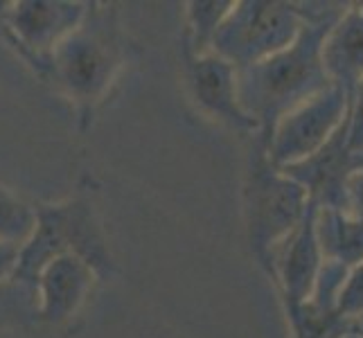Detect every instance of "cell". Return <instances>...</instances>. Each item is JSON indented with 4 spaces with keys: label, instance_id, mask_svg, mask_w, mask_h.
Returning a JSON list of instances; mask_svg holds the SVG:
<instances>
[{
    "label": "cell",
    "instance_id": "6da1fadb",
    "mask_svg": "<svg viewBox=\"0 0 363 338\" xmlns=\"http://www.w3.org/2000/svg\"><path fill=\"white\" fill-rule=\"evenodd\" d=\"M345 7L347 3H305L307 21L291 45L259 64L237 70V97L257 122V140H264L284 113L332 84L323 66V41Z\"/></svg>",
    "mask_w": 363,
    "mask_h": 338
},
{
    "label": "cell",
    "instance_id": "7a4b0ae2",
    "mask_svg": "<svg viewBox=\"0 0 363 338\" xmlns=\"http://www.w3.org/2000/svg\"><path fill=\"white\" fill-rule=\"evenodd\" d=\"M131 50L113 3H89L84 21L52 50L43 79L74 104L82 129L89 127L97 106L113 91Z\"/></svg>",
    "mask_w": 363,
    "mask_h": 338
},
{
    "label": "cell",
    "instance_id": "3957f363",
    "mask_svg": "<svg viewBox=\"0 0 363 338\" xmlns=\"http://www.w3.org/2000/svg\"><path fill=\"white\" fill-rule=\"evenodd\" d=\"M36 208V225L28 242L18 250V261L11 280L34 289V280L50 259L74 255L89 264L99 280L116 273L108 240L104 235L89 190H82L61 203H43Z\"/></svg>",
    "mask_w": 363,
    "mask_h": 338
},
{
    "label": "cell",
    "instance_id": "277c9868",
    "mask_svg": "<svg viewBox=\"0 0 363 338\" xmlns=\"http://www.w3.org/2000/svg\"><path fill=\"white\" fill-rule=\"evenodd\" d=\"M309 210L305 187L273 167L255 140L244 185V215L250 250L267 269L269 257L289 237Z\"/></svg>",
    "mask_w": 363,
    "mask_h": 338
},
{
    "label": "cell",
    "instance_id": "5b68a950",
    "mask_svg": "<svg viewBox=\"0 0 363 338\" xmlns=\"http://www.w3.org/2000/svg\"><path fill=\"white\" fill-rule=\"evenodd\" d=\"M305 21V3H278V0L235 3L217 30L210 52L226 59L235 70H244L291 45Z\"/></svg>",
    "mask_w": 363,
    "mask_h": 338
},
{
    "label": "cell",
    "instance_id": "8992f818",
    "mask_svg": "<svg viewBox=\"0 0 363 338\" xmlns=\"http://www.w3.org/2000/svg\"><path fill=\"white\" fill-rule=\"evenodd\" d=\"M350 113V99L330 84L318 95L291 108L273 124L264 140H255L264 147V154L273 167H289L314 156L330 137L343 127Z\"/></svg>",
    "mask_w": 363,
    "mask_h": 338
},
{
    "label": "cell",
    "instance_id": "52a82bcc",
    "mask_svg": "<svg viewBox=\"0 0 363 338\" xmlns=\"http://www.w3.org/2000/svg\"><path fill=\"white\" fill-rule=\"evenodd\" d=\"M89 3L61 0H21L3 3L0 30L16 52L41 74L52 50L84 21Z\"/></svg>",
    "mask_w": 363,
    "mask_h": 338
},
{
    "label": "cell",
    "instance_id": "ba28073f",
    "mask_svg": "<svg viewBox=\"0 0 363 338\" xmlns=\"http://www.w3.org/2000/svg\"><path fill=\"white\" fill-rule=\"evenodd\" d=\"M185 59V84L192 102L206 118L226 124L228 129L257 135V122L242 108L237 97V70L226 59L215 52L183 55Z\"/></svg>",
    "mask_w": 363,
    "mask_h": 338
},
{
    "label": "cell",
    "instance_id": "9c48e42d",
    "mask_svg": "<svg viewBox=\"0 0 363 338\" xmlns=\"http://www.w3.org/2000/svg\"><path fill=\"white\" fill-rule=\"evenodd\" d=\"M316 205L309 203L305 219L273 250L267 264L269 278L278 284L284 311L305 305L314 291L323 266V253L316 240Z\"/></svg>",
    "mask_w": 363,
    "mask_h": 338
},
{
    "label": "cell",
    "instance_id": "30bf717a",
    "mask_svg": "<svg viewBox=\"0 0 363 338\" xmlns=\"http://www.w3.org/2000/svg\"><path fill=\"white\" fill-rule=\"evenodd\" d=\"M99 278L84 259L59 255L50 259L34 280L36 320L45 325H66L89 303Z\"/></svg>",
    "mask_w": 363,
    "mask_h": 338
},
{
    "label": "cell",
    "instance_id": "8fae6325",
    "mask_svg": "<svg viewBox=\"0 0 363 338\" xmlns=\"http://www.w3.org/2000/svg\"><path fill=\"white\" fill-rule=\"evenodd\" d=\"M363 167V158L347 149V120L314 156L282 167V171L305 187L309 203L316 208L345 210V183L350 174Z\"/></svg>",
    "mask_w": 363,
    "mask_h": 338
},
{
    "label": "cell",
    "instance_id": "7c38bea8",
    "mask_svg": "<svg viewBox=\"0 0 363 338\" xmlns=\"http://www.w3.org/2000/svg\"><path fill=\"white\" fill-rule=\"evenodd\" d=\"M323 66L334 86L352 99L363 81V3H347L323 41Z\"/></svg>",
    "mask_w": 363,
    "mask_h": 338
},
{
    "label": "cell",
    "instance_id": "4fadbf2b",
    "mask_svg": "<svg viewBox=\"0 0 363 338\" xmlns=\"http://www.w3.org/2000/svg\"><path fill=\"white\" fill-rule=\"evenodd\" d=\"M316 240L323 259L352 269L363 261V221L345 210L316 208Z\"/></svg>",
    "mask_w": 363,
    "mask_h": 338
},
{
    "label": "cell",
    "instance_id": "5bb4252c",
    "mask_svg": "<svg viewBox=\"0 0 363 338\" xmlns=\"http://www.w3.org/2000/svg\"><path fill=\"white\" fill-rule=\"evenodd\" d=\"M235 3H223V0H212V3H187L185 7V47L183 55H206L210 52L215 34L226 21Z\"/></svg>",
    "mask_w": 363,
    "mask_h": 338
},
{
    "label": "cell",
    "instance_id": "9a60e30c",
    "mask_svg": "<svg viewBox=\"0 0 363 338\" xmlns=\"http://www.w3.org/2000/svg\"><path fill=\"white\" fill-rule=\"evenodd\" d=\"M34 225L36 208L0 185V242L21 248L32 237Z\"/></svg>",
    "mask_w": 363,
    "mask_h": 338
},
{
    "label": "cell",
    "instance_id": "2e32d148",
    "mask_svg": "<svg viewBox=\"0 0 363 338\" xmlns=\"http://www.w3.org/2000/svg\"><path fill=\"white\" fill-rule=\"evenodd\" d=\"M36 320L34 289L18 280H9L0 286V329L14 327L25 320Z\"/></svg>",
    "mask_w": 363,
    "mask_h": 338
},
{
    "label": "cell",
    "instance_id": "e0dca14e",
    "mask_svg": "<svg viewBox=\"0 0 363 338\" xmlns=\"http://www.w3.org/2000/svg\"><path fill=\"white\" fill-rule=\"evenodd\" d=\"M336 311L350 322L363 316V261L347 271L339 300H336Z\"/></svg>",
    "mask_w": 363,
    "mask_h": 338
},
{
    "label": "cell",
    "instance_id": "ac0fdd59",
    "mask_svg": "<svg viewBox=\"0 0 363 338\" xmlns=\"http://www.w3.org/2000/svg\"><path fill=\"white\" fill-rule=\"evenodd\" d=\"M347 149L350 154L363 158V81L357 86L350 99L347 113Z\"/></svg>",
    "mask_w": 363,
    "mask_h": 338
},
{
    "label": "cell",
    "instance_id": "d6986e66",
    "mask_svg": "<svg viewBox=\"0 0 363 338\" xmlns=\"http://www.w3.org/2000/svg\"><path fill=\"white\" fill-rule=\"evenodd\" d=\"M345 212L363 221V167L350 174L345 183Z\"/></svg>",
    "mask_w": 363,
    "mask_h": 338
},
{
    "label": "cell",
    "instance_id": "ffe728a7",
    "mask_svg": "<svg viewBox=\"0 0 363 338\" xmlns=\"http://www.w3.org/2000/svg\"><path fill=\"white\" fill-rule=\"evenodd\" d=\"M18 250H21L18 246L0 242V286L7 284L11 280V275H14L16 261H18Z\"/></svg>",
    "mask_w": 363,
    "mask_h": 338
},
{
    "label": "cell",
    "instance_id": "44dd1931",
    "mask_svg": "<svg viewBox=\"0 0 363 338\" xmlns=\"http://www.w3.org/2000/svg\"><path fill=\"white\" fill-rule=\"evenodd\" d=\"M350 329H352L354 338H363V316H359L357 320H352V325H350Z\"/></svg>",
    "mask_w": 363,
    "mask_h": 338
},
{
    "label": "cell",
    "instance_id": "7402d4cb",
    "mask_svg": "<svg viewBox=\"0 0 363 338\" xmlns=\"http://www.w3.org/2000/svg\"><path fill=\"white\" fill-rule=\"evenodd\" d=\"M343 338H354V334H352V329H350V332H347V334H345Z\"/></svg>",
    "mask_w": 363,
    "mask_h": 338
},
{
    "label": "cell",
    "instance_id": "603a6c76",
    "mask_svg": "<svg viewBox=\"0 0 363 338\" xmlns=\"http://www.w3.org/2000/svg\"><path fill=\"white\" fill-rule=\"evenodd\" d=\"M0 9H3V3H0Z\"/></svg>",
    "mask_w": 363,
    "mask_h": 338
}]
</instances>
